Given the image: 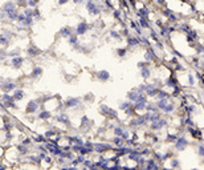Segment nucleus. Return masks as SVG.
Returning a JSON list of instances; mask_svg holds the SVG:
<instances>
[{
	"mask_svg": "<svg viewBox=\"0 0 204 170\" xmlns=\"http://www.w3.org/2000/svg\"><path fill=\"white\" fill-rule=\"evenodd\" d=\"M138 24H139V27L142 28L143 31H150L154 25H152V23L148 19H146V17H139V19L137 20Z\"/></svg>",
	"mask_w": 204,
	"mask_h": 170,
	"instance_id": "aec40b11",
	"label": "nucleus"
},
{
	"mask_svg": "<svg viewBox=\"0 0 204 170\" xmlns=\"http://www.w3.org/2000/svg\"><path fill=\"white\" fill-rule=\"evenodd\" d=\"M126 44H127V49H137L138 47H141V40L139 37L135 35H131L126 39Z\"/></svg>",
	"mask_w": 204,
	"mask_h": 170,
	"instance_id": "ddd939ff",
	"label": "nucleus"
},
{
	"mask_svg": "<svg viewBox=\"0 0 204 170\" xmlns=\"http://www.w3.org/2000/svg\"><path fill=\"white\" fill-rule=\"evenodd\" d=\"M138 97H139V93L137 92V89H135V88L131 89V90H129V92L126 93V100H129L130 102H133V104L138 100Z\"/></svg>",
	"mask_w": 204,
	"mask_h": 170,
	"instance_id": "393cba45",
	"label": "nucleus"
},
{
	"mask_svg": "<svg viewBox=\"0 0 204 170\" xmlns=\"http://www.w3.org/2000/svg\"><path fill=\"white\" fill-rule=\"evenodd\" d=\"M146 112H148V113H155V112H159L158 108H156L155 101H152V100L148 101L147 105H146Z\"/></svg>",
	"mask_w": 204,
	"mask_h": 170,
	"instance_id": "4c0bfd02",
	"label": "nucleus"
},
{
	"mask_svg": "<svg viewBox=\"0 0 204 170\" xmlns=\"http://www.w3.org/2000/svg\"><path fill=\"white\" fill-rule=\"evenodd\" d=\"M78 36L77 35H73V36H70V37L68 39V43H69V45H72V47H76L77 44H80V41H78Z\"/></svg>",
	"mask_w": 204,
	"mask_h": 170,
	"instance_id": "49530a36",
	"label": "nucleus"
},
{
	"mask_svg": "<svg viewBox=\"0 0 204 170\" xmlns=\"http://www.w3.org/2000/svg\"><path fill=\"white\" fill-rule=\"evenodd\" d=\"M185 78H187V86L189 88H194L196 85V78H195V75L192 72H187L185 73Z\"/></svg>",
	"mask_w": 204,
	"mask_h": 170,
	"instance_id": "cd10ccee",
	"label": "nucleus"
},
{
	"mask_svg": "<svg viewBox=\"0 0 204 170\" xmlns=\"http://www.w3.org/2000/svg\"><path fill=\"white\" fill-rule=\"evenodd\" d=\"M27 53H28V56H32V57H35V56L40 55V49H39L36 45L31 44V45H29L28 48H27Z\"/></svg>",
	"mask_w": 204,
	"mask_h": 170,
	"instance_id": "2f4dec72",
	"label": "nucleus"
},
{
	"mask_svg": "<svg viewBox=\"0 0 204 170\" xmlns=\"http://www.w3.org/2000/svg\"><path fill=\"white\" fill-rule=\"evenodd\" d=\"M170 92L167 89H159V92H158V95H156L155 97V101H158V100H163V99H167V97H170Z\"/></svg>",
	"mask_w": 204,
	"mask_h": 170,
	"instance_id": "e433bc0d",
	"label": "nucleus"
},
{
	"mask_svg": "<svg viewBox=\"0 0 204 170\" xmlns=\"http://www.w3.org/2000/svg\"><path fill=\"white\" fill-rule=\"evenodd\" d=\"M39 106H41V105H40V102L37 100H29L27 104V108H25V113L33 114L36 112H39Z\"/></svg>",
	"mask_w": 204,
	"mask_h": 170,
	"instance_id": "4468645a",
	"label": "nucleus"
},
{
	"mask_svg": "<svg viewBox=\"0 0 204 170\" xmlns=\"http://www.w3.org/2000/svg\"><path fill=\"white\" fill-rule=\"evenodd\" d=\"M168 125H170V117H162L160 120L148 124V128H150L151 132L159 133V132H163L165 129L168 128Z\"/></svg>",
	"mask_w": 204,
	"mask_h": 170,
	"instance_id": "f03ea898",
	"label": "nucleus"
},
{
	"mask_svg": "<svg viewBox=\"0 0 204 170\" xmlns=\"http://www.w3.org/2000/svg\"><path fill=\"white\" fill-rule=\"evenodd\" d=\"M39 5V2H33V0H28L27 2V8H31V9H35V7Z\"/></svg>",
	"mask_w": 204,
	"mask_h": 170,
	"instance_id": "09e8293b",
	"label": "nucleus"
},
{
	"mask_svg": "<svg viewBox=\"0 0 204 170\" xmlns=\"http://www.w3.org/2000/svg\"><path fill=\"white\" fill-rule=\"evenodd\" d=\"M54 120L57 122H60V124L63 125H70V117L65 113V112H61V113H57L54 116Z\"/></svg>",
	"mask_w": 204,
	"mask_h": 170,
	"instance_id": "a211bd4d",
	"label": "nucleus"
},
{
	"mask_svg": "<svg viewBox=\"0 0 204 170\" xmlns=\"http://www.w3.org/2000/svg\"><path fill=\"white\" fill-rule=\"evenodd\" d=\"M98 112L104 116V117L109 118V120H118V110L113 109L106 104H101L100 108H98Z\"/></svg>",
	"mask_w": 204,
	"mask_h": 170,
	"instance_id": "7ed1b4c3",
	"label": "nucleus"
},
{
	"mask_svg": "<svg viewBox=\"0 0 204 170\" xmlns=\"http://www.w3.org/2000/svg\"><path fill=\"white\" fill-rule=\"evenodd\" d=\"M110 144L114 147H122V146H125V140L121 138V137H113L110 140Z\"/></svg>",
	"mask_w": 204,
	"mask_h": 170,
	"instance_id": "c85d7f7f",
	"label": "nucleus"
},
{
	"mask_svg": "<svg viewBox=\"0 0 204 170\" xmlns=\"http://www.w3.org/2000/svg\"><path fill=\"white\" fill-rule=\"evenodd\" d=\"M150 65L151 64H148V63H146V61H143V60H142V61H139V63H138L137 64V67H138V69H143V68H146V67H150Z\"/></svg>",
	"mask_w": 204,
	"mask_h": 170,
	"instance_id": "8fccbe9b",
	"label": "nucleus"
},
{
	"mask_svg": "<svg viewBox=\"0 0 204 170\" xmlns=\"http://www.w3.org/2000/svg\"><path fill=\"white\" fill-rule=\"evenodd\" d=\"M64 106H65V109H76L78 106H82V99L81 97L70 96L64 101Z\"/></svg>",
	"mask_w": 204,
	"mask_h": 170,
	"instance_id": "0eeeda50",
	"label": "nucleus"
},
{
	"mask_svg": "<svg viewBox=\"0 0 204 170\" xmlns=\"http://www.w3.org/2000/svg\"><path fill=\"white\" fill-rule=\"evenodd\" d=\"M139 73H141V77L144 80V82L146 81H148L150 78L152 77V69H151V65L150 67H146V68H143V69H141L139 71Z\"/></svg>",
	"mask_w": 204,
	"mask_h": 170,
	"instance_id": "4be33fe9",
	"label": "nucleus"
},
{
	"mask_svg": "<svg viewBox=\"0 0 204 170\" xmlns=\"http://www.w3.org/2000/svg\"><path fill=\"white\" fill-rule=\"evenodd\" d=\"M58 33H60L61 37H64V39H69L70 36L74 35V28H73V27H69V25H66V27L60 28Z\"/></svg>",
	"mask_w": 204,
	"mask_h": 170,
	"instance_id": "6ab92c4d",
	"label": "nucleus"
},
{
	"mask_svg": "<svg viewBox=\"0 0 204 170\" xmlns=\"http://www.w3.org/2000/svg\"><path fill=\"white\" fill-rule=\"evenodd\" d=\"M25 63V59L23 56H17V57H13L12 60H11V64H12V68L15 69H20L21 67H23V64Z\"/></svg>",
	"mask_w": 204,
	"mask_h": 170,
	"instance_id": "5701e85b",
	"label": "nucleus"
},
{
	"mask_svg": "<svg viewBox=\"0 0 204 170\" xmlns=\"http://www.w3.org/2000/svg\"><path fill=\"white\" fill-rule=\"evenodd\" d=\"M195 151H196V154H198V157L204 158V141H203V142H198V144H196Z\"/></svg>",
	"mask_w": 204,
	"mask_h": 170,
	"instance_id": "a19ab883",
	"label": "nucleus"
},
{
	"mask_svg": "<svg viewBox=\"0 0 204 170\" xmlns=\"http://www.w3.org/2000/svg\"><path fill=\"white\" fill-rule=\"evenodd\" d=\"M9 39L8 37H5V36H3V35H0V47H8L9 45Z\"/></svg>",
	"mask_w": 204,
	"mask_h": 170,
	"instance_id": "de8ad7c7",
	"label": "nucleus"
},
{
	"mask_svg": "<svg viewBox=\"0 0 204 170\" xmlns=\"http://www.w3.org/2000/svg\"><path fill=\"white\" fill-rule=\"evenodd\" d=\"M74 4H85L82 0H74Z\"/></svg>",
	"mask_w": 204,
	"mask_h": 170,
	"instance_id": "603ef678",
	"label": "nucleus"
},
{
	"mask_svg": "<svg viewBox=\"0 0 204 170\" xmlns=\"http://www.w3.org/2000/svg\"><path fill=\"white\" fill-rule=\"evenodd\" d=\"M12 97H13V100L16 101V102H17V101H21V100H23L24 97H25V92H24L23 89H16V90L13 92Z\"/></svg>",
	"mask_w": 204,
	"mask_h": 170,
	"instance_id": "72a5a7b5",
	"label": "nucleus"
},
{
	"mask_svg": "<svg viewBox=\"0 0 204 170\" xmlns=\"http://www.w3.org/2000/svg\"><path fill=\"white\" fill-rule=\"evenodd\" d=\"M111 16H113V19H114L115 21H118V23H122V21H123V12H122L121 9L113 11V12H111Z\"/></svg>",
	"mask_w": 204,
	"mask_h": 170,
	"instance_id": "f704fd0d",
	"label": "nucleus"
},
{
	"mask_svg": "<svg viewBox=\"0 0 204 170\" xmlns=\"http://www.w3.org/2000/svg\"><path fill=\"white\" fill-rule=\"evenodd\" d=\"M147 84H148V82H142V84L135 86L137 92L139 93V95H146V90H147Z\"/></svg>",
	"mask_w": 204,
	"mask_h": 170,
	"instance_id": "37998d69",
	"label": "nucleus"
},
{
	"mask_svg": "<svg viewBox=\"0 0 204 170\" xmlns=\"http://www.w3.org/2000/svg\"><path fill=\"white\" fill-rule=\"evenodd\" d=\"M184 130H185V132H187L188 134L191 136V137H192V138H194V140L199 141V142H203V141H204L203 130L200 129V128H198V126H195V128H185Z\"/></svg>",
	"mask_w": 204,
	"mask_h": 170,
	"instance_id": "9d476101",
	"label": "nucleus"
},
{
	"mask_svg": "<svg viewBox=\"0 0 204 170\" xmlns=\"http://www.w3.org/2000/svg\"><path fill=\"white\" fill-rule=\"evenodd\" d=\"M94 100H96V96H94L93 93H87V95L82 97V102H87V104L94 102Z\"/></svg>",
	"mask_w": 204,
	"mask_h": 170,
	"instance_id": "a18cd8bd",
	"label": "nucleus"
},
{
	"mask_svg": "<svg viewBox=\"0 0 204 170\" xmlns=\"http://www.w3.org/2000/svg\"><path fill=\"white\" fill-rule=\"evenodd\" d=\"M162 117H165L162 112H155V113H151V117H150V124H151V122H155V121L160 120Z\"/></svg>",
	"mask_w": 204,
	"mask_h": 170,
	"instance_id": "c03bdc74",
	"label": "nucleus"
},
{
	"mask_svg": "<svg viewBox=\"0 0 204 170\" xmlns=\"http://www.w3.org/2000/svg\"><path fill=\"white\" fill-rule=\"evenodd\" d=\"M139 40H141V45H143V47H144V49L151 48V47H152V41L147 37V36H141Z\"/></svg>",
	"mask_w": 204,
	"mask_h": 170,
	"instance_id": "58836bf2",
	"label": "nucleus"
},
{
	"mask_svg": "<svg viewBox=\"0 0 204 170\" xmlns=\"http://www.w3.org/2000/svg\"><path fill=\"white\" fill-rule=\"evenodd\" d=\"M168 165H167V168H170V169H172V170H179V169H182V164H180V160L178 157H174L172 158H170L168 161Z\"/></svg>",
	"mask_w": 204,
	"mask_h": 170,
	"instance_id": "412c9836",
	"label": "nucleus"
},
{
	"mask_svg": "<svg viewBox=\"0 0 204 170\" xmlns=\"http://www.w3.org/2000/svg\"><path fill=\"white\" fill-rule=\"evenodd\" d=\"M127 53H129V49L127 48H117L115 49V55L118 59H126Z\"/></svg>",
	"mask_w": 204,
	"mask_h": 170,
	"instance_id": "ea45409f",
	"label": "nucleus"
},
{
	"mask_svg": "<svg viewBox=\"0 0 204 170\" xmlns=\"http://www.w3.org/2000/svg\"><path fill=\"white\" fill-rule=\"evenodd\" d=\"M158 92H159V88H158V86H156L155 84H152V82L147 84V90H146V96L148 97V100L155 99L156 95H158Z\"/></svg>",
	"mask_w": 204,
	"mask_h": 170,
	"instance_id": "f3484780",
	"label": "nucleus"
},
{
	"mask_svg": "<svg viewBox=\"0 0 204 170\" xmlns=\"http://www.w3.org/2000/svg\"><path fill=\"white\" fill-rule=\"evenodd\" d=\"M191 170H200V169H198V168H194V169H191Z\"/></svg>",
	"mask_w": 204,
	"mask_h": 170,
	"instance_id": "6e6d98bb",
	"label": "nucleus"
},
{
	"mask_svg": "<svg viewBox=\"0 0 204 170\" xmlns=\"http://www.w3.org/2000/svg\"><path fill=\"white\" fill-rule=\"evenodd\" d=\"M85 7H86L87 13H89L90 16H100L105 11L104 2L98 3V2H94V0H89V2L85 3Z\"/></svg>",
	"mask_w": 204,
	"mask_h": 170,
	"instance_id": "f257e3e1",
	"label": "nucleus"
},
{
	"mask_svg": "<svg viewBox=\"0 0 204 170\" xmlns=\"http://www.w3.org/2000/svg\"><path fill=\"white\" fill-rule=\"evenodd\" d=\"M66 0H63V2H60V3H58V4H60V5H64V4H66Z\"/></svg>",
	"mask_w": 204,
	"mask_h": 170,
	"instance_id": "5fc2aeb1",
	"label": "nucleus"
},
{
	"mask_svg": "<svg viewBox=\"0 0 204 170\" xmlns=\"http://www.w3.org/2000/svg\"><path fill=\"white\" fill-rule=\"evenodd\" d=\"M147 37L150 39V40H151L152 43H155V41H159V40H162V39H160V36H159V32H158V29H155L154 27H152L151 29L148 31V33H147Z\"/></svg>",
	"mask_w": 204,
	"mask_h": 170,
	"instance_id": "b1692460",
	"label": "nucleus"
},
{
	"mask_svg": "<svg viewBox=\"0 0 204 170\" xmlns=\"http://www.w3.org/2000/svg\"><path fill=\"white\" fill-rule=\"evenodd\" d=\"M41 75H42V68L39 67V65H36V67H33V71L31 72L29 77H31V78H37V77H40Z\"/></svg>",
	"mask_w": 204,
	"mask_h": 170,
	"instance_id": "c9c22d12",
	"label": "nucleus"
},
{
	"mask_svg": "<svg viewBox=\"0 0 204 170\" xmlns=\"http://www.w3.org/2000/svg\"><path fill=\"white\" fill-rule=\"evenodd\" d=\"M163 86H165V89H170L171 92H172V90L179 88L180 85H179V82H178V77H176V76L171 75V76H168L167 78L163 80Z\"/></svg>",
	"mask_w": 204,
	"mask_h": 170,
	"instance_id": "6e6552de",
	"label": "nucleus"
},
{
	"mask_svg": "<svg viewBox=\"0 0 204 170\" xmlns=\"http://www.w3.org/2000/svg\"><path fill=\"white\" fill-rule=\"evenodd\" d=\"M126 129H127L126 126H123V125H121V124H118V125L115 126V128H113V129H111L113 136H114V137H122L123 132H125Z\"/></svg>",
	"mask_w": 204,
	"mask_h": 170,
	"instance_id": "bb28decb",
	"label": "nucleus"
},
{
	"mask_svg": "<svg viewBox=\"0 0 204 170\" xmlns=\"http://www.w3.org/2000/svg\"><path fill=\"white\" fill-rule=\"evenodd\" d=\"M92 27L93 25L92 24H89L86 20H82V21H80V23L76 25V28H74V33L78 36H85L87 32H89L90 29H92Z\"/></svg>",
	"mask_w": 204,
	"mask_h": 170,
	"instance_id": "423d86ee",
	"label": "nucleus"
},
{
	"mask_svg": "<svg viewBox=\"0 0 204 170\" xmlns=\"http://www.w3.org/2000/svg\"><path fill=\"white\" fill-rule=\"evenodd\" d=\"M148 124L146 122L143 116H134L133 118H130V128H144Z\"/></svg>",
	"mask_w": 204,
	"mask_h": 170,
	"instance_id": "f8f14e48",
	"label": "nucleus"
},
{
	"mask_svg": "<svg viewBox=\"0 0 204 170\" xmlns=\"http://www.w3.org/2000/svg\"><path fill=\"white\" fill-rule=\"evenodd\" d=\"M44 162H45V164L46 165H52L53 164V157H52V155H46V157H45V160H44Z\"/></svg>",
	"mask_w": 204,
	"mask_h": 170,
	"instance_id": "3c124183",
	"label": "nucleus"
},
{
	"mask_svg": "<svg viewBox=\"0 0 204 170\" xmlns=\"http://www.w3.org/2000/svg\"><path fill=\"white\" fill-rule=\"evenodd\" d=\"M0 88L3 89V92L4 93H8L9 95V92H15L17 88H16V82H13L12 80H7V81H4V82H2L0 84Z\"/></svg>",
	"mask_w": 204,
	"mask_h": 170,
	"instance_id": "dca6fc26",
	"label": "nucleus"
},
{
	"mask_svg": "<svg viewBox=\"0 0 204 170\" xmlns=\"http://www.w3.org/2000/svg\"><path fill=\"white\" fill-rule=\"evenodd\" d=\"M53 116H52V112L48 110V109H44V110H40L39 112V116L37 118L39 120H42V121H46V120H50Z\"/></svg>",
	"mask_w": 204,
	"mask_h": 170,
	"instance_id": "a878e982",
	"label": "nucleus"
},
{
	"mask_svg": "<svg viewBox=\"0 0 204 170\" xmlns=\"http://www.w3.org/2000/svg\"><path fill=\"white\" fill-rule=\"evenodd\" d=\"M189 144H191V142H189V140L187 138L185 133H183V134H180L179 137H178V140L172 144V145H174V151H184L189 146Z\"/></svg>",
	"mask_w": 204,
	"mask_h": 170,
	"instance_id": "20e7f679",
	"label": "nucleus"
},
{
	"mask_svg": "<svg viewBox=\"0 0 204 170\" xmlns=\"http://www.w3.org/2000/svg\"><path fill=\"white\" fill-rule=\"evenodd\" d=\"M16 150H17V153H19L20 155H28V153H29V147L24 146L23 144H19V145L16 146Z\"/></svg>",
	"mask_w": 204,
	"mask_h": 170,
	"instance_id": "79ce46f5",
	"label": "nucleus"
},
{
	"mask_svg": "<svg viewBox=\"0 0 204 170\" xmlns=\"http://www.w3.org/2000/svg\"><path fill=\"white\" fill-rule=\"evenodd\" d=\"M109 36H110L113 40H117V41H121L122 39H123V37H122V35H121V32L117 31V29H114V28L109 31Z\"/></svg>",
	"mask_w": 204,
	"mask_h": 170,
	"instance_id": "473e14b6",
	"label": "nucleus"
},
{
	"mask_svg": "<svg viewBox=\"0 0 204 170\" xmlns=\"http://www.w3.org/2000/svg\"><path fill=\"white\" fill-rule=\"evenodd\" d=\"M32 140H33V142L39 144V145H45V144L49 141V140L45 138V136H44V134H36V136L32 137Z\"/></svg>",
	"mask_w": 204,
	"mask_h": 170,
	"instance_id": "c756f323",
	"label": "nucleus"
},
{
	"mask_svg": "<svg viewBox=\"0 0 204 170\" xmlns=\"http://www.w3.org/2000/svg\"><path fill=\"white\" fill-rule=\"evenodd\" d=\"M5 169H7V166H5V165H3L2 162H0V170H5Z\"/></svg>",
	"mask_w": 204,
	"mask_h": 170,
	"instance_id": "864d4df0",
	"label": "nucleus"
},
{
	"mask_svg": "<svg viewBox=\"0 0 204 170\" xmlns=\"http://www.w3.org/2000/svg\"><path fill=\"white\" fill-rule=\"evenodd\" d=\"M96 78L100 82H107L111 78V75H110V72L109 71H105V69H102V71H98L96 72Z\"/></svg>",
	"mask_w": 204,
	"mask_h": 170,
	"instance_id": "2eb2a0df",
	"label": "nucleus"
},
{
	"mask_svg": "<svg viewBox=\"0 0 204 170\" xmlns=\"http://www.w3.org/2000/svg\"><path fill=\"white\" fill-rule=\"evenodd\" d=\"M158 53H159V52H156V50L154 49V47L144 49V53H143V61H146V63H148V64L155 63L156 59H158Z\"/></svg>",
	"mask_w": 204,
	"mask_h": 170,
	"instance_id": "1a4fd4ad",
	"label": "nucleus"
},
{
	"mask_svg": "<svg viewBox=\"0 0 204 170\" xmlns=\"http://www.w3.org/2000/svg\"><path fill=\"white\" fill-rule=\"evenodd\" d=\"M133 106V102H130L129 100H125V101H119L118 104V110H122V112H126L129 108Z\"/></svg>",
	"mask_w": 204,
	"mask_h": 170,
	"instance_id": "7c9ffc66",
	"label": "nucleus"
},
{
	"mask_svg": "<svg viewBox=\"0 0 204 170\" xmlns=\"http://www.w3.org/2000/svg\"><path fill=\"white\" fill-rule=\"evenodd\" d=\"M113 146L110 142H93V149L94 153H97L98 155H105L106 153L113 150Z\"/></svg>",
	"mask_w": 204,
	"mask_h": 170,
	"instance_id": "39448f33",
	"label": "nucleus"
},
{
	"mask_svg": "<svg viewBox=\"0 0 204 170\" xmlns=\"http://www.w3.org/2000/svg\"><path fill=\"white\" fill-rule=\"evenodd\" d=\"M0 101L3 102V105L4 108H11V109H16V101L13 100V97L8 95V93H3L2 96H0Z\"/></svg>",
	"mask_w": 204,
	"mask_h": 170,
	"instance_id": "9b49d317",
	"label": "nucleus"
}]
</instances>
